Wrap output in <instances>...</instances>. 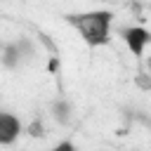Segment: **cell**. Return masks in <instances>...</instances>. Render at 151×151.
Wrapping results in <instances>:
<instances>
[{"mask_svg":"<svg viewBox=\"0 0 151 151\" xmlns=\"http://www.w3.org/2000/svg\"><path fill=\"white\" fill-rule=\"evenodd\" d=\"M111 19H113V14L109 9H97V12H83V14H68L66 17V21L78 28V33L83 35V40L90 47L109 42Z\"/></svg>","mask_w":151,"mask_h":151,"instance_id":"cell-1","label":"cell"},{"mask_svg":"<svg viewBox=\"0 0 151 151\" xmlns=\"http://www.w3.org/2000/svg\"><path fill=\"white\" fill-rule=\"evenodd\" d=\"M120 38L127 42V47H130V52H132L134 57H142V54H144V47H146V45H149V40H151L149 31H146V28H142V26L120 28Z\"/></svg>","mask_w":151,"mask_h":151,"instance_id":"cell-2","label":"cell"},{"mask_svg":"<svg viewBox=\"0 0 151 151\" xmlns=\"http://www.w3.org/2000/svg\"><path fill=\"white\" fill-rule=\"evenodd\" d=\"M21 132V123L17 116L7 113V111H0V144H14L17 137Z\"/></svg>","mask_w":151,"mask_h":151,"instance_id":"cell-3","label":"cell"},{"mask_svg":"<svg viewBox=\"0 0 151 151\" xmlns=\"http://www.w3.org/2000/svg\"><path fill=\"white\" fill-rule=\"evenodd\" d=\"M19 59H21V54H19V50H17L14 42H12V45H2V57H0L2 66L17 68V66H19Z\"/></svg>","mask_w":151,"mask_h":151,"instance_id":"cell-4","label":"cell"},{"mask_svg":"<svg viewBox=\"0 0 151 151\" xmlns=\"http://www.w3.org/2000/svg\"><path fill=\"white\" fill-rule=\"evenodd\" d=\"M52 111H54V118L59 123H68V104L66 101H54Z\"/></svg>","mask_w":151,"mask_h":151,"instance_id":"cell-5","label":"cell"},{"mask_svg":"<svg viewBox=\"0 0 151 151\" xmlns=\"http://www.w3.org/2000/svg\"><path fill=\"white\" fill-rule=\"evenodd\" d=\"M14 45H17V50H19V54H21V57H31V54H33V45H31L26 38H21V40H19V42H14Z\"/></svg>","mask_w":151,"mask_h":151,"instance_id":"cell-6","label":"cell"},{"mask_svg":"<svg viewBox=\"0 0 151 151\" xmlns=\"http://www.w3.org/2000/svg\"><path fill=\"white\" fill-rule=\"evenodd\" d=\"M28 134H31V137H45V127H42V123H40V120H33V123L28 125Z\"/></svg>","mask_w":151,"mask_h":151,"instance_id":"cell-7","label":"cell"},{"mask_svg":"<svg viewBox=\"0 0 151 151\" xmlns=\"http://www.w3.org/2000/svg\"><path fill=\"white\" fill-rule=\"evenodd\" d=\"M50 151H76V146H73V142H59V144L52 146Z\"/></svg>","mask_w":151,"mask_h":151,"instance_id":"cell-8","label":"cell"},{"mask_svg":"<svg viewBox=\"0 0 151 151\" xmlns=\"http://www.w3.org/2000/svg\"><path fill=\"white\" fill-rule=\"evenodd\" d=\"M57 68H59V59L52 57V59H50V71H57Z\"/></svg>","mask_w":151,"mask_h":151,"instance_id":"cell-9","label":"cell"},{"mask_svg":"<svg viewBox=\"0 0 151 151\" xmlns=\"http://www.w3.org/2000/svg\"><path fill=\"white\" fill-rule=\"evenodd\" d=\"M0 50H2V42H0Z\"/></svg>","mask_w":151,"mask_h":151,"instance_id":"cell-10","label":"cell"}]
</instances>
